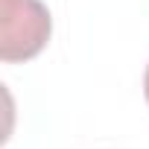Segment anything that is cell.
I'll list each match as a JSON object with an SVG mask.
<instances>
[{
	"label": "cell",
	"mask_w": 149,
	"mask_h": 149,
	"mask_svg": "<svg viewBox=\"0 0 149 149\" xmlns=\"http://www.w3.org/2000/svg\"><path fill=\"white\" fill-rule=\"evenodd\" d=\"M0 58L26 61L44 50L53 32L50 12L41 0H3L0 3Z\"/></svg>",
	"instance_id": "obj_1"
},
{
	"label": "cell",
	"mask_w": 149,
	"mask_h": 149,
	"mask_svg": "<svg viewBox=\"0 0 149 149\" xmlns=\"http://www.w3.org/2000/svg\"><path fill=\"white\" fill-rule=\"evenodd\" d=\"M143 94H146V102H149V64H146V73H143Z\"/></svg>",
	"instance_id": "obj_2"
}]
</instances>
